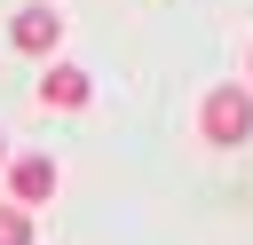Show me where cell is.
Returning <instances> with one entry per match:
<instances>
[{"mask_svg": "<svg viewBox=\"0 0 253 245\" xmlns=\"http://www.w3.org/2000/svg\"><path fill=\"white\" fill-rule=\"evenodd\" d=\"M198 134H206L213 150H237V142L253 134V87H213L206 111H198Z\"/></svg>", "mask_w": 253, "mask_h": 245, "instance_id": "1", "label": "cell"}, {"mask_svg": "<svg viewBox=\"0 0 253 245\" xmlns=\"http://www.w3.org/2000/svg\"><path fill=\"white\" fill-rule=\"evenodd\" d=\"M8 40H16L24 55H47V47L63 40V16H55L47 0H32V8H16V24H8Z\"/></svg>", "mask_w": 253, "mask_h": 245, "instance_id": "2", "label": "cell"}, {"mask_svg": "<svg viewBox=\"0 0 253 245\" xmlns=\"http://www.w3.org/2000/svg\"><path fill=\"white\" fill-rule=\"evenodd\" d=\"M8 190H16V205H47L55 198V158H8Z\"/></svg>", "mask_w": 253, "mask_h": 245, "instance_id": "3", "label": "cell"}, {"mask_svg": "<svg viewBox=\"0 0 253 245\" xmlns=\"http://www.w3.org/2000/svg\"><path fill=\"white\" fill-rule=\"evenodd\" d=\"M40 103H55V111H79V103H87V71H79V63H55V71L40 79Z\"/></svg>", "mask_w": 253, "mask_h": 245, "instance_id": "4", "label": "cell"}, {"mask_svg": "<svg viewBox=\"0 0 253 245\" xmlns=\"http://www.w3.org/2000/svg\"><path fill=\"white\" fill-rule=\"evenodd\" d=\"M40 229H32V213L24 205H0V245H32Z\"/></svg>", "mask_w": 253, "mask_h": 245, "instance_id": "5", "label": "cell"}, {"mask_svg": "<svg viewBox=\"0 0 253 245\" xmlns=\"http://www.w3.org/2000/svg\"><path fill=\"white\" fill-rule=\"evenodd\" d=\"M0 166H8V142H0Z\"/></svg>", "mask_w": 253, "mask_h": 245, "instance_id": "6", "label": "cell"}]
</instances>
